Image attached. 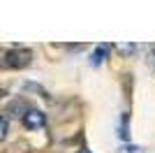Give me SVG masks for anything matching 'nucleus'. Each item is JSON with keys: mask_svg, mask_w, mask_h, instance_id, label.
Returning <instances> with one entry per match:
<instances>
[{"mask_svg": "<svg viewBox=\"0 0 155 153\" xmlns=\"http://www.w3.org/2000/svg\"><path fill=\"white\" fill-rule=\"evenodd\" d=\"M5 65L12 67V70H19V67H28L30 65V51L28 49H14L5 56Z\"/></svg>", "mask_w": 155, "mask_h": 153, "instance_id": "nucleus-1", "label": "nucleus"}, {"mask_svg": "<svg viewBox=\"0 0 155 153\" xmlns=\"http://www.w3.org/2000/svg\"><path fill=\"white\" fill-rule=\"evenodd\" d=\"M0 130H2V132H0V137L5 139V137H7V118H5V116H2V125H0Z\"/></svg>", "mask_w": 155, "mask_h": 153, "instance_id": "nucleus-7", "label": "nucleus"}, {"mask_svg": "<svg viewBox=\"0 0 155 153\" xmlns=\"http://www.w3.org/2000/svg\"><path fill=\"white\" fill-rule=\"evenodd\" d=\"M118 137L123 141L130 139V130H127V114H120V121H118Z\"/></svg>", "mask_w": 155, "mask_h": 153, "instance_id": "nucleus-4", "label": "nucleus"}, {"mask_svg": "<svg viewBox=\"0 0 155 153\" xmlns=\"http://www.w3.org/2000/svg\"><path fill=\"white\" fill-rule=\"evenodd\" d=\"M123 153H143V148H139V146H125Z\"/></svg>", "mask_w": 155, "mask_h": 153, "instance_id": "nucleus-6", "label": "nucleus"}, {"mask_svg": "<svg viewBox=\"0 0 155 153\" xmlns=\"http://www.w3.org/2000/svg\"><path fill=\"white\" fill-rule=\"evenodd\" d=\"M109 49H111L109 44H100V46H97L95 51H93V56H91V65H100V63L104 60V58H107Z\"/></svg>", "mask_w": 155, "mask_h": 153, "instance_id": "nucleus-3", "label": "nucleus"}, {"mask_svg": "<svg viewBox=\"0 0 155 153\" xmlns=\"http://www.w3.org/2000/svg\"><path fill=\"white\" fill-rule=\"evenodd\" d=\"M79 153H91V151H86V148H81V151H79Z\"/></svg>", "mask_w": 155, "mask_h": 153, "instance_id": "nucleus-8", "label": "nucleus"}, {"mask_svg": "<svg viewBox=\"0 0 155 153\" xmlns=\"http://www.w3.org/2000/svg\"><path fill=\"white\" fill-rule=\"evenodd\" d=\"M23 123H26V127H30V130H37V127H42L46 123V118H44L42 111L30 109V111H26V116H23Z\"/></svg>", "mask_w": 155, "mask_h": 153, "instance_id": "nucleus-2", "label": "nucleus"}, {"mask_svg": "<svg viewBox=\"0 0 155 153\" xmlns=\"http://www.w3.org/2000/svg\"><path fill=\"white\" fill-rule=\"evenodd\" d=\"M116 49H118V53H125V56H132V53L137 51V44H118Z\"/></svg>", "mask_w": 155, "mask_h": 153, "instance_id": "nucleus-5", "label": "nucleus"}]
</instances>
